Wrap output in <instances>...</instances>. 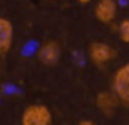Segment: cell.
<instances>
[{
  "instance_id": "cell-1",
  "label": "cell",
  "mask_w": 129,
  "mask_h": 125,
  "mask_svg": "<svg viewBox=\"0 0 129 125\" xmlns=\"http://www.w3.org/2000/svg\"><path fill=\"white\" fill-rule=\"evenodd\" d=\"M21 125H53V114L46 104L34 103L24 108Z\"/></svg>"
},
{
  "instance_id": "cell-2",
  "label": "cell",
  "mask_w": 129,
  "mask_h": 125,
  "mask_svg": "<svg viewBox=\"0 0 129 125\" xmlns=\"http://www.w3.org/2000/svg\"><path fill=\"white\" fill-rule=\"evenodd\" d=\"M111 90L121 104L129 107V63L122 64L115 69L111 79Z\"/></svg>"
},
{
  "instance_id": "cell-3",
  "label": "cell",
  "mask_w": 129,
  "mask_h": 125,
  "mask_svg": "<svg viewBox=\"0 0 129 125\" xmlns=\"http://www.w3.org/2000/svg\"><path fill=\"white\" fill-rule=\"evenodd\" d=\"M117 50L111 46V44L106 43L101 40L92 42L87 47V56L89 60L92 61L94 65L97 67H104L108 63H111L112 60L117 58Z\"/></svg>"
},
{
  "instance_id": "cell-4",
  "label": "cell",
  "mask_w": 129,
  "mask_h": 125,
  "mask_svg": "<svg viewBox=\"0 0 129 125\" xmlns=\"http://www.w3.org/2000/svg\"><path fill=\"white\" fill-rule=\"evenodd\" d=\"M38 58L43 65L54 67L61 58V47L57 40H46L38 49Z\"/></svg>"
},
{
  "instance_id": "cell-5",
  "label": "cell",
  "mask_w": 129,
  "mask_h": 125,
  "mask_svg": "<svg viewBox=\"0 0 129 125\" xmlns=\"http://www.w3.org/2000/svg\"><path fill=\"white\" fill-rule=\"evenodd\" d=\"M94 18L101 24H111L118 15L117 0H97L94 4Z\"/></svg>"
},
{
  "instance_id": "cell-6",
  "label": "cell",
  "mask_w": 129,
  "mask_h": 125,
  "mask_svg": "<svg viewBox=\"0 0 129 125\" xmlns=\"http://www.w3.org/2000/svg\"><path fill=\"white\" fill-rule=\"evenodd\" d=\"M119 104L121 102L118 100V97L115 96L112 90H101L96 96V107L104 115H112Z\"/></svg>"
},
{
  "instance_id": "cell-7",
  "label": "cell",
  "mask_w": 129,
  "mask_h": 125,
  "mask_svg": "<svg viewBox=\"0 0 129 125\" xmlns=\"http://www.w3.org/2000/svg\"><path fill=\"white\" fill-rule=\"evenodd\" d=\"M14 40V25L9 18L0 17V54H7Z\"/></svg>"
},
{
  "instance_id": "cell-8",
  "label": "cell",
  "mask_w": 129,
  "mask_h": 125,
  "mask_svg": "<svg viewBox=\"0 0 129 125\" xmlns=\"http://www.w3.org/2000/svg\"><path fill=\"white\" fill-rule=\"evenodd\" d=\"M118 38L123 43H129V18H123L117 27Z\"/></svg>"
},
{
  "instance_id": "cell-9",
  "label": "cell",
  "mask_w": 129,
  "mask_h": 125,
  "mask_svg": "<svg viewBox=\"0 0 129 125\" xmlns=\"http://www.w3.org/2000/svg\"><path fill=\"white\" fill-rule=\"evenodd\" d=\"M78 125H96V124L92 119H81V121L78 122Z\"/></svg>"
},
{
  "instance_id": "cell-10",
  "label": "cell",
  "mask_w": 129,
  "mask_h": 125,
  "mask_svg": "<svg viewBox=\"0 0 129 125\" xmlns=\"http://www.w3.org/2000/svg\"><path fill=\"white\" fill-rule=\"evenodd\" d=\"M78 3H81V4H89V3H92L93 0H76Z\"/></svg>"
}]
</instances>
